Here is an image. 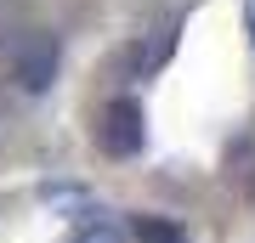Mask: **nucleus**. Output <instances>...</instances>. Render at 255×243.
Here are the masks:
<instances>
[{"mask_svg":"<svg viewBox=\"0 0 255 243\" xmlns=\"http://www.w3.org/2000/svg\"><path fill=\"white\" fill-rule=\"evenodd\" d=\"M57 68H63V45H57V34H46V28H34V34H23L11 45V80H17V90H28V96H46L57 85Z\"/></svg>","mask_w":255,"mask_h":243,"instance_id":"nucleus-1","label":"nucleus"},{"mask_svg":"<svg viewBox=\"0 0 255 243\" xmlns=\"http://www.w3.org/2000/svg\"><path fill=\"white\" fill-rule=\"evenodd\" d=\"M97 147H102L108 159H136L142 147H147V113H142L136 96H114L108 108H102V119H97Z\"/></svg>","mask_w":255,"mask_h":243,"instance_id":"nucleus-2","label":"nucleus"},{"mask_svg":"<svg viewBox=\"0 0 255 243\" xmlns=\"http://www.w3.org/2000/svg\"><path fill=\"white\" fill-rule=\"evenodd\" d=\"M68 243H130V238H125V226H119V221H108V215H97V209H91V215H80V226L68 232Z\"/></svg>","mask_w":255,"mask_h":243,"instance_id":"nucleus-3","label":"nucleus"},{"mask_svg":"<svg viewBox=\"0 0 255 243\" xmlns=\"http://www.w3.org/2000/svg\"><path fill=\"white\" fill-rule=\"evenodd\" d=\"M125 238H136V243H187V232L176 221H164V215H136Z\"/></svg>","mask_w":255,"mask_h":243,"instance_id":"nucleus-4","label":"nucleus"},{"mask_svg":"<svg viewBox=\"0 0 255 243\" xmlns=\"http://www.w3.org/2000/svg\"><path fill=\"white\" fill-rule=\"evenodd\" d=\"M40 198H46L51 209H80V215H91V209H85V192H80V187H46Z\"/></svg>","mask_w":255,"mask_h":243,"instance_id":"nucleus-5","label":"nucleus"},{"mask_svg":"<svg viewBox=\"0 0 255 243\" xmlns=\"http://www.w3.org/2000/svg\"><path fill=\"white\" fill-rule=\"evenodd\" d=\"M244 28H250V45H255V0H244Z\"/></svg>","mask_w":255,"mask_h":243,"instance_id":"nucleus-6","label":"nucleus"}]
</instances>
